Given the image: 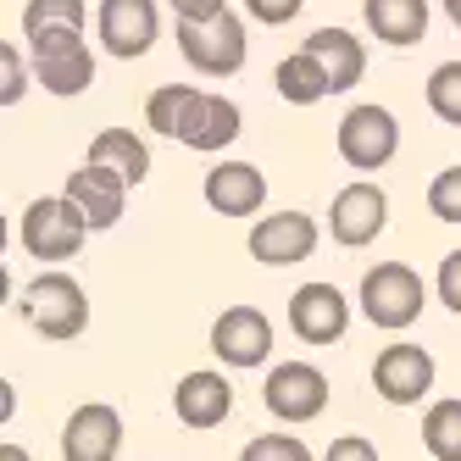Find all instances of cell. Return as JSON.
Instances as JSON below:
<instances>
[{"instance_id":"cell-1","label":"cell","mask_w":461,"mask_h":461,"mask_svg":"<svg viewBox=\"0 0 461 461\" xmlns=\"http://www.w3.org/2000/svg\"><path fill=\"white\" fill-rule=\"evenodd\" d=\"M84 234H89V217L68 194H40L23 212V250L34 261H73L84 250Z\"/></svg>"},{"instance_id":"cell-2","label":"cell","mask_w":461,"mask_h":461,"mask_svg":"<svg viewBox=\"0 0 461 461\" xmlns=\"http://www.w3.org/2000/svg\"><path fill=\"white\" fill-rule=\"evenodd\" d=\"M178 50L189 68H201L212 78H234L245 68V23L234 12H217L206 23H178Z\"/></svg>"},{"instance_id":"cell-3","label":"cell","mask_w":461,"mask_h":461,"mask_svg":"<svg viewBox=\"0 0 461 461\" xmlns=\"http://www.w3.org/2000/svg\"><path fill=\"white\" fill-rule=\"evenodd\" d=\"M361 312L373 328H411L422 317V278L406 261H378L361 278Z\"/></svg>"},{"instance_id":"cell-4","label":"cell","mask_w":461,"mask_h":461,"mask_svg":"<svg viewBox=\"0 0 461 461\" xmlns=\"http://www.w3.org/2000/svg\"><path fill=\"white\" fill-rule=\"evenodd\" d=\"M23 317L40 328L45 339H78L89 322V301L68 273H40L23 289Z\"/></svg>"},{"instance_id":"cell-5","label":"cell","mask_w":461,"mask_h":461,"mask_svg":"<svg viewBox=\"0 0 461 461\" xmlns=\"http://www.w3.org/2000/svg\"><path fill=\"white\" fill-rule=\"evenodd\" d=\"M34 78L50 95H84L95 84V56L84 45V28H50V34H34Z\"/></svg>"},{"instance_id":"cell-6","label":"cell","mask_w":461,"mask_h":461,"mask_svg":"<svg viewBox=\"0 0 461 461\" xmlns=\"http://www.w3.org/2000/svg\"><path fill=\"white\" fill-rule=\"evenodd\" d=\"M401 145V122H394L384 106H350L339 122V156L356 173H378L384 161Z\"/></svg>"},{"instance_id":"cell-7","label":"cell","mask_w":461,"mask_h":461,"mask_svg":"<svg viewBox=\"0 0 461 461\" xmlns=\"http://www.w3.org/2000/svg\"><path fill=\"white\" fill-rule=\"evenodd\" d=\"M212 356L222 367H261L273 356V322L256 306H228L212 322Z\"/></svg>"},{"instance_id":"cell-8","label":"cell","mask_w":461,"mask_h":461,"mask_svg":"<svg viewBox=\"0 0 461 461\" xmlns=\"http://www.w3.org/2000/svg\"><path fill=\"white\" fill-rule=\"evenodd\" d=\"M261 401L284 422H312L328 406V378L317 367H306V361H284V367H273L267 384H261Z\"/></svg>"},{"instance_id":"cell-9","label":"cell","mask_w":461,"mask_h":461,"mask_svg":"<svg viewBox=\"0 0 461 461\" xmlns=\"http://www.w3.org/2000/svg\"><path fill=\"white\" fill-rule=\"evenodd\" d=\"M101 45L117 61H134L156 45L161 34V17H156V0H101Z\"/></svg>"},{"instance_id":"cell-10","label":"cell","mask_w":461,"mask_h":461,"mask_svg":"<svg viewBox=\"0 0 461 461\" xmlns=\"http://www.w3.org/2000/svg\"><path fill=\"white\" fill-rule=\"evenodd\" d=\"M428 384H434V356H428L422 345H406V339H401V345L378 350V361H373V389L384 394L389 406L422 401Z\"/></svg>"},{"instance_id":"cell-11","label":"cell","mask_w":461,"mask_h":461,"mask_svg":"<svg viewBox=\"0 0 461 461\" xmlns=\"http://www.w3.org/2000/svg\"><path fill=\"white\" fill-rule=\"evenodd\" d=\"M317 250V222L306 212H273L250 228V256L261 267H289V261H306Z\"/></svg>"},{"instance_id":"cell-12","label":"cell","mask_w":461,"mask_h":461,"mask_svg":"<svg viewBox=\"0 0 461 461\" xmlns=\"http://www.w3.org/2000/svg\"><path fill=\"white\" fill-rule=\"evenodd\" d=\"M289 322L306 345H339L345 339V322H350V306L334 284H301L289 301Z\"/></svg>"},{"instance_id":"cell-13","label":"cell","mask_w":461,"mask_h":461,"mask_svg":"<svg viewBox=\"0 0 461 461\" xmlns=\"http://www.w3.org/2000/svg\"><path fill=\"white\" fill-rule=\"evenodd\" d=\"M117 445H122V417L106 401L78 406L68 417V428H61V456H68V461H112Z\"/></svg>"},{"instance_id":"cell-14","label":"cell","mask_w":461,"mask_h":461,"mask_svg":"<svg viewBox=\"0 0 461 461\" xmlns=\"http://www.w3.org/2000/svg\"><path fill=\"white\" fill-rule=\"evenodd\" d=\"M61 194H68V201L89 217V228H112L122 217V206H128V178L112 173V167H101V161H84Z\"/></svg>"},{"instance_id":"cell-15","label":"cell","mask_w":461,"mask_h":461,"mask_svg":"<svg viewBox=\"0 0 461 461\" xmlns=\"http://www.w3.org/2000/svg\"><path fill=\"white\" fill-rule=\"evenodd\" d=\"M389 222V201L378 184H350L334 194V206H328V228H334L339 245H367L378 240V228Z\"/></svg>"},{"instance_id":"cell-16","label":"cell","mask_w":461,"mask_h":461,"mask_svg":"<svg viewBox=\"0 0 461 461\" xmlns=\"http://www.w3.org/2000/svg\"><path fill=\"white\" fill-rule=\"evenodd\" d=\"M261 201H267V178L250 161H217L206 173V206L217 217H250L261 212Z\"/></svg>"},{"instance_id":"cell-17","label":"cell","mask_w":461,"mask_h":461,"mask_svg":"<svg viewBox=\"0 0 461 461\" xmlns=\"http://www.w3.org/2000/svg\"><path fill=\"white\" fill-rule=\"evenodd\" d=\"M178 140L189 150H228L240 140V106L234 101H222V95H201L194 89V101L178 122Z\"/></svg>"},{"instance_id":"cell-18","label":"cell","mask_w":461,"mask_h":461,"mask_svg":"<svg viewBox=\"0 0 461 461\" xmlns=\"http://www.w3.org/2000/svg\"><path fill=\"white\" fill-rule=\"evenodd\" d=\"M173 411L189 428H217L228 411H234V389H228L222 373H184V384L173 389Z\"/></svg>"},{"instance_id":"cell-19","label":"cell","mask_w":461,"mask_h":461,"mask_svg":"<svg viewBox=\"0 0 461 461\" xmlns=\"http://www.w3.org/2000/svg\"><path fill=\"white\" fill-rule=\"evenodd\" d=\"M306 50L328 68L334 95H345V89H356L361 78H367V50H361V40L350 34V28H317V34L306 40Z\"/></svg>"},{"instance_id":"cell-20","label":"cell","mask_w":461,"mask_h":461,"mask_svg":"<svg viewBox=\"0 0 461 461\" xmlns=\"http://www.w3.org/2000/svg\"><path fill=\"white\" fill-rule=\"evenodd\" d=\"M367 34L384 45H417L428 34V0H367Z\"/></svg>"},{"instance_id":"cell-21","label":"cell","mask_w":461,"mask_h":461,"mask_svg":"<svg viewBox=\"0 0 461 461\" xmlns=\"http://www.w3.org/2000/svg\"><path fill=\"white\" fill-rule=\"evenodd\" d=\"M89 161H101V167L122 173L128 189L150 178V150H145L140 134H128V128H101V134L89 140Z\"/></svg>"},{"instance_id":"cell-22","label":"cell","mask_w":461,"mask_h":461,"mask_svg":"<svg viewBox=\"0 0 461 461\" xmlns=\"http://www.w3.org/2000/svg\"><path fill=\"white\" fill-rule=\"evenodd\" d=\"M273 84H278V95H284L289 106H312V101H322V95H334V78H328V68H322L312 50L284 56L278 73H273Z\"/></svg>"},{"instance_id":"cell-23","label":"cell","mask_w":461,"mask_h":461,"mask_svg":"<svg viewBox=\"0 0 461 461\" xmlns=\"http://www.w3.org/2000/svg\"><path fill=\"white\" fill-rule=\"evenodd\" d=\"M422 445L434 461H461V401H439L422 417Z\"/></svg>"},{"instance_id":"cell-24","label":"cell","mask_w":461,"mask_h":461,"mask_svg":"<svg viewBox=\"0 0 461 461\" xmlns=\"http://www.w3.org/2000/svg\"><path fill=\"white\" fill-rule=\"evenodd\" d=\"M189 101H194V89H189V84H161V89H150V101H145V122L156 128V134L178 140V122H184Z\"/></svg>"},{"instance_id":"cell-25","label":"cell","mask_w":461,"mask_h":461,"mask_svg":"<svg viewBox=\"0 0 461 461\" xmlns=\"http://www.w3.org/2000/svg\"><path fill=\"white\" fill-rule=\"evenodd\" d=\"M50 28H84V0H28L23 6V34H50Z\"/></svg>"},{"instance_id":"cell-26","label":"cell","mask_w":461,"mask_h":461,"mask_svg":"<svg viewBox=\"0 0 461 461\" xmlns=\"http://www.w3.org/2000/svg\"><path fill=\"white\" fill-rule=\"evenodd\" d=\"M428 106H434L439 122L461 128V61H445V68H434V78H428Z\"/></svg>"},{"instance_id":"cell-27","label":"cell","mask_w":461,"mask_h":461,"mask_svg":"<svg viewBox=\"0 0 461 461\" xmlns=\"http://www.w3.org/2000/svg\"><path fill=\"white\" fill-rule=\"evenodd\" d=\"M428 212L439 222H461V167H445L428 184Z\"/></svg>"},{"instance_id":"cell-28","label":"cell","mask_w":461,"mask_h":461,"mask_svg":"<svg viewBox=\"0 0 461 461\" xmlns=\"http://www.w3.org/2000/svg\"><path fill=\"white\" fill-rule=\"evenodd\" d=\"M240 461H312V450L301 439H289V434H261L240 450Z\"/></svg>"},{"instance_id":"cell-29","label":"cell","mask_w":461,"mask_h":461,"mask_svg":"<svg viewBox=\"0 0 461 461\" xmlns=\"http://www.w3.org/2000/svg\"><path fill=\"white\" fill-rule=\"evenodd\" d=\"M0 101L6 106H17L23 101V56H17V45H0Z\"/></svg>"},{"instance_id":"cell-30","label":"cell","mask_w":461,"mask_h":461,"mask_svg":"<svg viewBox=\"0 0 461 461\" xmlns=\"http://www.w3.org/2000/svg\"><path fill=\"white\" fill-rule=\"evenodd\" d=\"M434 284H439V301L461 317V250H450V256L439 261V278H434Z\"/></svg>"},{"instance_id":"cell-31","label":"cell","mask_w":461,"mask_h":461,"mask_svg":"<svg viewBox=\"0 0 461 461\" xmlns=\"http://www.w3.org/2000/svg\"><path fill=\"white\" fill-rule=\"evenodd\" d=\"M306 0H245V12L261 17V23H289V17H301Z\"/></svg>"},{"instance_id":"cell-32","label":"cell","mask_w":461,"mask_h":461,"mask_svg":"<svg viewBox=\"0 0 461 461\" xmlns=\"http://www.w3.org/2000/svg\"><path fill=\"white\" fill-rule=\"evenodd\" d=\"M322 461H378V450L361 439V434H345V439L328 445V456H322Z\"/></svg>"},{"instance_id":"cell-33","label":"cell","mask_w":461,"mask_h":461,"mask_svg":"<svg viewBox=\"0 0 461 461\" xmlns=\"http://www.w3.org/2000/svg\"><path fill=\"white\" fill-rule=\"evenodd\" d=\"M167 6L178 12V23H206V17L228 12V0H167Z\"/></svg>"},{"instance_id":"cell-34","label":"cell","mask_w":461,"mask_h":461,"mask_svg":"<svg viewBox=\"0 0 461 461\" xmlns=\"http://www.w3.org/2000/svg\"><path fill=\"white\" fill-rule=\"evenodd\" d=\"M0 461H28V450H17V445H0Z\"/></svg>"},{"instance_id":"cell-35","label":"cell","mask_w":461,"mask_h":461,"mask_svg":"<svg viewBox=\"0 0 461 461\" xmlns=\"http://www.w3.org/2000/svg\"><path fill=\"white\" fill-rule=\"evenodd\" d=\"M445 17H456V28H461V0H445Z\"/></svg>"}]
</instances>
